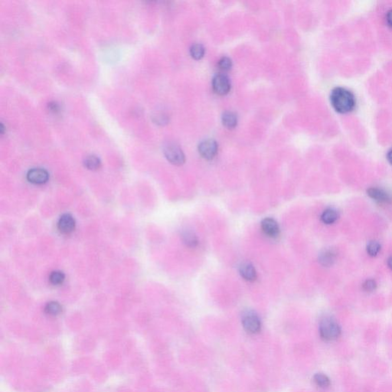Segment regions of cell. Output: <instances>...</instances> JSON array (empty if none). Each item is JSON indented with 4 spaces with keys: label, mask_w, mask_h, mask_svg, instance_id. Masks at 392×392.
<instances>
[{
    "label": "cell",
    "mask_w": 392,
    "mask_h": 392,
    "mask_svg": "<svg viewBox=\"0 0 392 392\" xmlns=\"http://www.w3.org/2000/svg\"><path fill=\"white\" fill-rule=\"evenodd\" d=\"M330 102L335 111L343 114L352 112L356 105L355 95L344 87H336L332 90Z\"/></svg>",
    "instance_id": "obj_1"
},
{
    "label": "cell",
    "mask_w": 392,
    "mask_h": 392,
    "mask_svg": "<svg viewBox=\"0 0 392 392\" xmlns=\"http://www.w3.org/2000/svg\"><path fill=\"white\" fill-rule=\"evenodd\" d=\"M320 337L326 342L336 341L341 336L342 329L335 318L325 316L322 318L319 327Z\"/></svg>",
    "instance_id": "obj_2"
},
{
    "label": "cell",
    "mask_w": 392,
    "mask_h": 392,
    "mask_svg": "<svg viewBox=\"0 0 392 392\" xmlns=\"http://www.w3.org/2000/svg\"><path fill=\"white\" fill-rule=\"evenodd\" d=\"M242 322L244 329L250 334H256L261 329V322L254 311H245L242 315Z\"/></svg>",
    "instance_id": "obj_3"
},
{
    "label": "cell",
    "mask_w": 392,
    "mask_h": 392,
    "mask_svg": "<svg viewBox=\"0 0 392 392\" xmlns=\"http://www.w3.org/2000/svg\"><path fill=\"white\" fill-rule=\"evenodd\" d=\"M164 155L171 163L181 165L185 163V155L180 147L174 144H168L164 147Z\"/></svg>",
    "instance_id": "obj_4"
},
{
    "label": "cell",
    "mask_w": 392,
    "mask_h": 392,
    "mask_svg": "<svg viewBox=\"0 0 392 392\" xmlns=\"http://www.w3.org/2000/svg\"><path fill=\"white\" fill-rule=\"evenodd\" d=\"M367 195L374 200L375 202H378L381 205H389L392 202V196L388 193L385 189H379L377 187L369 188L367 190Z\"/></svg>",
    "instance_id": "obj_5"
},
{
    "label": "cell",
    "mask_w": 392,
    "mask_h": 392,
    "mask_svg": "<svg viewBox=\"0 0 392 392\" xmlns=\"http://www.w3.org/2000/svg\"><path fill=\"white\" fill-rule=\"evenodd\" d=\"M212 87L218 95H227L231 90V82L226 75L220 74L213 78Z\"/></svg>",
    "instance_id": "obj_6"
},
{
    "label": "cell",
    "mask_w": 392,
    "mask_h": 392,
    "mask_svg": "<svg viewBox=\"0 0 392 392\" xmlns=\"http://www.w3.org/2000/svg\"><path fill=\"white\" fill-rule=\"evenodd\" d=\"M198 152L205 160H212L218 153V144L213 140H206L198 146Z\"/></svg>",
    "instance_id": "obj_7"
},
{
    "label": "cell",
    "mask_w": 392,
    "mask_h": 392,
    "mask_svg": "<svg viewBox=\"0 0 392 392\" xmlns=\"http://www.w3.org/2000/svg\"><path fill=\"white\" fill-rule=\"evenodd\" d=\"M26 177L28 181L31 183L42 185L48 182L49 174L46 169L42 168H34L28 172Z\"/></svg>",
    "instance_id": "obj_8"
},
{
    "label": "cell",
    "mask_w": 392,
    "mask_h": 392,
    "mask_svg": "<svg viewBox=\"0 0 392 392\" xmlns=\"http://www.w3.org/2000/svg\"><path fill=\"white\" fill-rule=\"evenodd\" d=\"M75 229V220L70 214H62L58 220V229L63 234H69Z\"/></svg>",
    "instance_id": "obj_9"
},
{
    "label": "cell",
    "mask_w": 392,
    "mask_h": 392,
    "mask_svg": "<svg viewBox=\"0 0 392 392\" xmlns=\"http://www.w3.org/2000/svg\"><path fill=\"white\" fill-rule=\"evenodd\" d=\"M262 231L270 238H277L280 234L278 222L271 218H266L261 222Z\"/></svg>",
    "instance_id": "obj_10"
},
{
    "label": "cell",
    "mask_w": 392,
    "mask_h": 392,
    "mask_svg": "<svg viewBox=\"0 0 392 392\" xmlns=\"http://www.w3.org/2000/svg\"><path fill=\"white\" fill-rule=\"evenodd\" d=\"M337 258V253L333 248H326L319 254V261L324 267H331L334 264Z\"/></svg>",
    "instance_id": "obj_11"
},
{
    "label": "cell",
    "mask_w": 392,
    "mask_h": 392,
    "mask_svg": "<svg viewBox=\"0 0 392 392\" xmlns=\"http://www.w3.org/2000/svg\"><path fill=\"white\" fill-rule=\"evenodd\" d=\"M239 271L245 280H247V281H254L256 280V270L251 263L245 262V263H242L240 266Z\"/></svg>",
    "instance_id": "obj_12"
},
{
    "label": "cell",
    "mask_w": 392,
    "mask_h": 392,
    "mask_svg": "<svg viewBox=\"0 0 392 392\" xmlns=\"http://www.w3.org/2000/svg\"><path fill=\"white\" fill-rule=\"evenodd\" d=\"M340 217L338 211L334 209H327L321 215V221L326 225H332L337 221Z\"/></svg>",
    "instance_id": "obj_13"
},
{
    "label": "cell",
    "mask_w": 392,
    "mask_h": 392,
    "mask_svg": "<svg viewBox=\"0 0 392 392\" xmlns=\"http://www.w3.org/2000/svg\"><path fill=\"white\" fill-rule=\"evenodd\" d=\"M182 241L186 246L189 247H195L198 245V238L196 234L189 230H185L182 234Z\"/></svg>",
    "instance_id": "obj_14"
},
{
    "label": "cell",
    "mask_w": 392,
    "mask_h": 392,
    "mask_svg": "<svg viewBox=\"0 0 392 392\" xmlns=\"http://www.w3.org/2000/svg\"><path fill=\"white\" fill-rule=\"evenodd\" d=\"M222 123L228 129H233L238 124V118L234 113L225 112L222 116Z\"/></svg>",
    "instance_id": "obj_15"
},
{
    "label": "cell",
    "mask_w": 392,
    "mask_h": 392,
    "mask_svg": "<svg viewBox=\"0 0 392 392\" xmlns=\"http://www.w3.org/2000/svg\"><path fill=\"white\" fill-rule=\"evenodd\" d=\"M315 384L320 389H328L331 385V381L327 375L323 373H316L313 376Z\"/></svg>",
    "instance_id": "obj_16"
},
{
    "label": "cell",
    "mask_w": 392,
    "mask_h": 392,
    "mask_svg": "<svg viewBox=\"0 0 392 392\" xmlns=\"http://www.w3.org/2000/svg\"><path fill=\"white\" fill-rule=\"evenodd\" d=\"M84 166L89 170H98L101 165L100 159L97 157L96 156L91 155L86 157L84 161Z\"/></svg>",
    "instance_id": "obj_17"
},
{
    "label": "cell",
    "mask_w": 392,
    "mask_h": 392,
    "mask_svg": "<svg viewBox=\"0 0 392 392\" xmlns=\"http://www.w3.org/2000/svg\"><path fill=\"white\" fill-rule=\"evenodd\" d=\"M62 311V307L58 302H49L45 307V312L49 316H55L60 314Z\"/></svg>",
    "instance_id": "obj_18"
},
{
    "label": "cell",
    "mask_w": 392,
    "mask_h": 392,
    "mask_svg": "<svg viewBox=\"0 0 392 392\" xmlns=\"http://www.w3.org/2000/svg\"><path fill=\"white\" fill-rule=\"evenodd\" d=\"M65 279V275L62 271H55L51 273L49 276V281L54 286L62 285Z\"/></svg>",
    "instance_id": "obj_19"
},
{
    "label": "cell",
    "mask_w": 392,
    "mask_h": 392,
    "mask_svg": "<svg viewBox=\"0 0 392 392\" xmlns=\"http://www.w3.org/2000/svg\"><path fill=\"white\" fill-rule=\"evenodd\" d=\"M190 54L196 60H200L205 55V49L202 45L196 44L191 48Z\"/></svg>",
    "instance_id": "obj_20"
},
{
    "label": "cell",
    "mask_w": 392,
    "mask_h": 392,
    "mask_svg": "<svg viewBox=\"0 0 392 392\" xmlns=\"http://www.w3.org/2000/svg\"><path fill=\"white\" fill-rule=\"evenodd\" d=\"M381 245L376 241H372L367 245V253L371 257H376L381 251Z\"/></svg>",
    "instance_id": "obj_21"
},
{
    "label": "cell",
    "mask_w": 392,
    "mask_h": 392,
    "mask_svg": "<svg viewBox=\"0 0 392 392\" xmlns=\"http://www.w3.org/2000/svg\"><path fill=\"white\" fill-rule=\"evenodd\" d=\"M362 288L365 292L371 293L376 291L377 288V283L373 279L365 280L362 284Z\"/></svg>",
    "instance_id": "obj_22"
},
{
    "label": "cell",
    "mask_w": 392,
    "mask_h": 392,
    "mask_svg": "<svg viewBox=\"0 0 392 392\" xmlns=\"http://www.w3.org/2000/svg\"><path fill=\"white\" fill-rule=\"evenodd\" d=\"M231 66H232V62H231V59L227 57H223L218 62V67H220V69L223 70V71H229L231 69Z\"/></svg>",
    "instance_id": "obj_23"
},
{
    "label": "cell",
    "mask_w": 392,
    "mask_h": 392,
    "mask_svg": "<svg viewBox=\"0 0 392 392\" xmlns=\"http://www.w3.org/2000/svg\"><path fill=\"white\" fill-rule=\"evenodd\" d=\"M48 106H49V111H51V112L55 113H55H58L60 111V107L56 102H51V103H49Z\"/></svg>",
    "instance_id": "obj_24"
},
{
    "label": "cell",
    "mask_w": 392,
    "mask_h": 392,
    "mask_svg": "<svg viewBox=\"0 0 392 392\" xmlns=\"http://www.w3.org/2000/svg\"><path fill=\"white\" fill-rule=\"evenodd\" d=\"M385 20H386V23L388 24V26H389L391 29H392V9H390V10L388 11V13H386Z\"/></svg>",
    "instance_id": "obj_25"
},
{
    "label": "cell",
    "mask_w": 392,
    "mask_h": 392,
    "mask_svg": "<svg viewBox=\"0 0 392 392\" xmlns=\"http://www.w3.org/2000/svg\"><path fill=\"white\" fill-rule=\"evenodd\" d=\"M387 160L392 165V148L387 153Z\"/></svg>",
    "instance_id": "obj_26"
},
{
    "label": "cell",
    "mask_w": 392,
    "mask_h": 392,
    "mask_svg": "<svg viewBox=\"0 0 392 392\" xmlns=\"http://www.w3.org/2000/svg\"><path fill=\"white\" fill-rule=\"evenodd\" d=\"M387 264H388L389 268L392 271V256L390 257V258L388 259V261H387Z\"/></svg>",
    "instance_id": "obj_27"
}]
</instances>
